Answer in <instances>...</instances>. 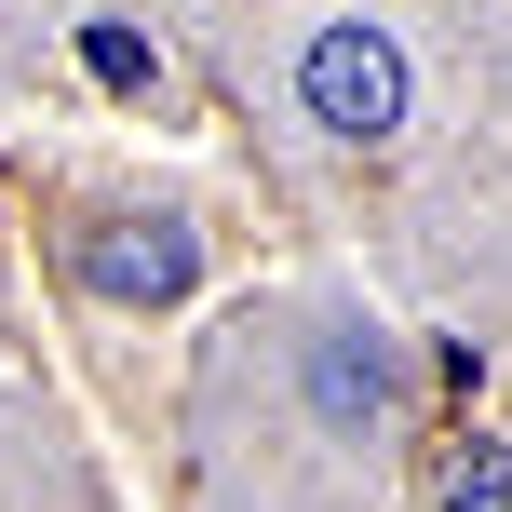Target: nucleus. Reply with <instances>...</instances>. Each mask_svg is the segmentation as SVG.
I'll return each instance as SVG.
<instances>
[{
  "label": "nucleus",
  "mask_w": 512,
  "mask_h": 512,
  "mask_svg": "<svg viewBox=\"0 0 512 512\" xmlns=\"http://www.w3.org/2000/svg\"><path fill=\"white\" fill-rule=\"evenodd\" d=\"M297 108H310L324 135H351V149H378V135L405 122V54H391V27H364V14L310 27V54H297Z\"/></svg>",
  "instance_id": "obj_1"
},
{
  "label": "nucleus",
  "mask_w": 512,
  "mask_h": 512,
  "mask_svg": "<svg viewBox=\"0 0 512 512\" xmlns=\"http://www.w3.org/2000/svg\"><path fill=\"white\" fill-rule=\"evenodd\" d=\"M310 405H324L337 432L378 418V405H391V351H378V337H310Z\"/></svg>",
  "instance_id": "obj_2"
},
{
  "label": "nucleus",
  "mask_w": 512,
  "mask_h": 512,
  "mask_svg": "<svg viewBox=\"0 0 512 512\" xmlns=\"http://www.w3.org/2000/svg\"><path fill=\"white\" fill-rule=\"evenodd\" d=\"M95 283H108V297H176V283H189V230H108L95 243Z\"/></svg>",
  "instance_id": "obj_3"
},
{
  "label": "nucleus",
  "mask_w": 512,
  "mask_h": 512,
  "mask_svg": "<svg viewBox=\"0 0 512 512\" xmlns=\"http://www.w3.org/2000/svg\"><path fill=\"white\" fill-rule=\"evenodd\" d=\"M445 512H512V459L499 445H472V459L445 472Z\"/></svg>",
  "instance_id": "obj_4"
},
{
  "label": "nucleus",
  "mask_w": 512,
  "mask_h": 512,
  "mask_svg": "<svg viewBox=\"0 0 512 512\" xmlns=\"http://www.w3.org/2000/svg\"><path fill=\"white\" fill-rule=\"evenodd\" d=\"M81 68H95V81H122V95H135V81H149V41H135V27H95V41H81Z\"/></svg>",
  "instance_id": "obj_5"
}]
</instances>
